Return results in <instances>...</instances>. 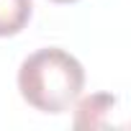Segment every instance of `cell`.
Returning <instances> with one entry per match:
<instances>
[{
    "label": "cell",
    "instance_id": "3",
    "mask_svg": "<svg viewBox=\"0 0 131 131\" xmlns=\"http://www.w3.org/2000/svg\"><path fill=\"white\" fill-rule=\"evenodd\" d=\"M31 0H0V36H16L31 18Z\"/></svg>",
    "mask_w": 131,
    "mask_h": 131
},
{
    "label": "cell",
    "instance_id": "2",
    "mask_svg": "<svg viewBox=\"0 0 131 131\" xmlns=\"http://www.w3.org/2000/svg\"><path fill=\"white\" fill-rule=\"evenodd\" d=\"M116 105V95L108 93H98L90 95L85 100H80V105L75 108V126L77 128H103L111 123V111Z\"/></svg>",
    "mask_w": 131,
    "mask_h": 131
},
{
    "label": "cell",
    "instance_id": "1",
    "mask_svg": "<svg viewBox=\"0 0 131 131\" xmlns=\"http://www.w3.org/2000/svg\"><path fill=\"white\" fill-rule=\"evenodd\" d=\"M85 88L82 64L64 49H39L23 59L18 70V90L28 105L41 113H64Z\"/></svg>",
    "mask_w": 131,
    "mask_h": 131
},
{
    "label": "cell",
    "instance_id": "4",
    "mask_svg": "<svg viewBox=\"0 0 131 131\" xmlns=\"http://www.w3.org/2000/svg\"><path fill=\"white\" fill-rule=\"evenodd\" d=\"M54 3H75V0H54Z\"/></svg>",
    "mask_w": 131,
    "mask_h": 131
}]
</instances>
